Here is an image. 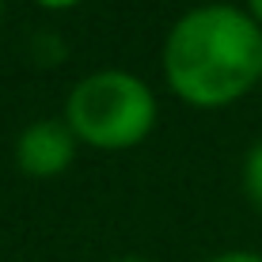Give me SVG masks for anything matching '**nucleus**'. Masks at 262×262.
Instances as JSON below:
<instances>
[{
    "mask_svg": "<svg viewBox=\"0 0 262 262\" xmlns=\"http://www.w3.org/2000/svg\"><path fill=\"white\" fill-rule=\"evenodd\" d=\"M164 76L190 106H228L262 76V27L232 4L186 12L167 31Z\"/></svg>",
    "mask_w": 262,
    "mask_h": 262,
    "instance_id": "nucleus-1",
    "label": "nucleus"
},
{
    "mask_svg": "<svg viewBox=\"0 0 262 262\" xmlns=\"http://www.w3.org/2000/svg\"><path fill=\"white\" fill-rule=\"evenodd\" d=\"M65 122L92 148H133L156 125V95L125 69H99L69 92Z\"/></svg>",
    "mask_w": 262,
    "mask_h": 262,
    "instance_id": "nucleus-2",
    "label": "nucleus"
},
{
    "mask_svg": "<svg viewBox=\"0 0 262 262\" xmlns=\"http://www.w3.org/2000/svg\"><path fill=\"white\" fill-rule=\"evenodd\" d=\"M76 160V133L65 118H42L31 122L15 137V164L34 179H53L72 167Z\"/></svg>",
    "mask_w": 262,
    "mask_h": 262,
    "instance_id": "nucleus-3",
    "label": "nucleus"
},
{
    "mask_svg": "<svg viewBox=\"0 0 262 262\" xmlns=\"http://www.w3.org/2000/svg\"><path fill=\"white\" fill-rule=\"evenodd\" d=\"M243 190H247L251 205L262 209V141L247 152V160H243Z\"/></svg>",
    "mask_w": 262,
    "mask_h": 262,
    "instance_id": "nucleus-4",
    "label": "nucleus"
},
{
    "mask_svg": "<svg viewBox=\"0 0 262 262\" xmlns=\"http://www.w3.org/2000/svg\"><path fill=\"white\" fill-rule=\"evenodd\" d=\"M209 262H262V255H255V251H224Z\"/></svg>",
    "mask_w": 262,
    "mask_h": 262,
    "instance_id": "nucleus-5",
    "label": "nucleus"
},
{
    "mask_svg": "<svg viewBox=\"0 0 262 262\" xmlns=\"http://www.w3.org/2000/svg\"><path fill=\"white\" fill-rule=\"evenodd\" d=\"M247 12L255 15V23L262 27V0H247Z\"/></svg>",
    "mask_w": 262,
    "mask_h": 262,
    "instance_id": "nucleus-6",
    "label": "nucleus"
},
{
    "mask_svg": "<svg viewBox=\"0 0 262 262\" xmlns=\"http://www.w3.org/2000/svg\"><path fill=\"white\" fill-rule=\"evenodd\" d=\"M42 8H72V4H80V0H38Z\"/></svg>",
    "mask_w": 262,
    "mask_h": 262,
    "instance_id": "nucleus-7",
    "label": "nucleus"
},
{
    "mask_svg": "<svg viewBox=\"0 0 262 262\" xmlns=\"http://www.w3.org/2000/svg\"><path fill=\"white\" fill-rule=\"evenodd\" d=\"M118 262H148V258H118Z\"/></svg>",
    "mask_w": 262,
    "mask_h": 262,
    "instance_id": "nucleus-8",
    "label": "nucleus"
},
{
    "mask_svg": "<svg viewBox=\"0 0 262 262\" xmlns=\"http://www.w3.org/2000/svg\"><path fill=\"white\" fill-rule=\"evenodd\" d=\"M0 12H4V0H0Z\"/></svg>",
    "mask_w": 262,
    "mask_h": 262,
    "instance_id": "nucleus-9",
    "label": "nucleus"
},
{
    "mask_svg": "<svg viewBox=\"0 0 262 262\" xmlns=\"http://www.w3.org/2000/svg\"><path fill=\"white\" fill-rule=\"evenodd\" d=\"M258 84H262V76H258Z\"/></svg>",
    "mask_w": 262,
    "mask_h": 262,
    "instance_id": "nucleus-10",
    "label": "nucleus"
}]
</instances>
